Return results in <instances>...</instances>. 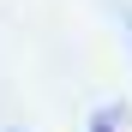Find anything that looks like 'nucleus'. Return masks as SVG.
<instances>
[{"mask_svg": "<svg viewBox=\"0 0 132 132\" xmlns=\"http://www.w3.org/2000/svg\"><path fill=\"white\" fill-rule=\"evenodd\" d=\"M90 132H120V120H114V114H96V120H90Z\"/></svg>", "mask_w": 132, "mask_h": 132, "instance_id": "1", "label": "nucleus"}]
</instances>
